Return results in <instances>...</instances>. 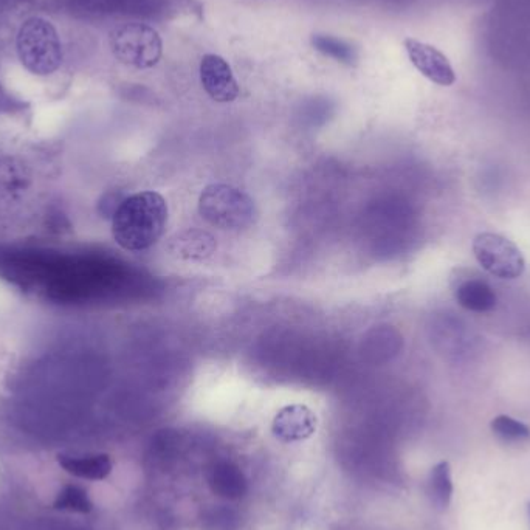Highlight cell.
<instances>
[{"label": "cell", "instance_id": "6", "mask_svg": "<svg viewBox=\"0 0 530 530\" xmlns=\"http://www.w3.org/2000/svg\"><path fill=\"white\" fill-rule=\"evenodd\" d=\"M413 66L422 75L438 86H451L455 84V70L451 67L450 61L444 53L439 52L433 45L408 38L403 42Z\"/></svg>", "mask_w": 530, "mask_h": 530}, {"label": "cell", "instance_id": "13", "mask_svg": "<svg viewBox=\"0 0 530 530\" xmlns=\"http://www.w3.org/2000/svg\"><path fill=\"white\" fill-rule=\"evenodd\" d=\"M312 45H314L318 52L323 53V55L331 56V58L337 59L340 62H345L348 66H352L357 61V53H355L351 45L346 44L341 39L334 38V36H312Z\"/></svg>", "mask_w": 530, "mask_h": 530}, {"label": "cell", "instance_id": "17", "mask_svg": "<svg viewBox=\"0 0 530 530\" xmlns=\"http://www.w3.org/2000/svg\"><path fill=\"white\" fill-rule=\"evenodd\" d=\"M527 509H529V515H530V503L527 504Z\"/></svg>", "mask_w": 530, "mask_h": 530}, {"label": "cell", "instance_id": "3", "mask_svg": "<svg viewBox=\"0 0 530 530\" xmlns=\"http://www.w3.org/2000/svg\"><path fill=\"white\" fill-rule=\"evenodd\" d=\"M199 211L208 224L221 230H241L255 221V204L230 185H210L200 196Z\"/></svg>", "mask_w": 530, "mask_h": 530}, {"label": "cell", "instance_id": "16", "mask_svg": "<svg viewBox=\"0 0 530 530\" xmlns=\"http://www.w3.org/2000/svg\"><path fill=\"white\" fill-rule=\"evenodd\" d=\"M191 238H180L177 241V252L185 258H205L214 250V239L207 233L193 231Z\"/></svg>", "mask_w": 530, "mask_h": 530}, {"label": "cell", "instance_id": "9", "mask_svg": "<svg viewBox=\"0 0 530 530\" xmlns=\"http://www.w3.org/2000/svg\"><path fill=\"white\" fill-rule=\"evenodd\" d=\"M205 479L211 492L224 500H239L248 490L247 478L233 462H214L208 467Z\"/></svg>", "mask_w": 530, "mask_h": 530}, {"label": "cell", "instance_id": "15", "mask_svg": "<svg viewBox=\"0 0 530 530\" xmlns=\"http://www.w3.org/2000/svg\"><path fill=\"white\" fill-rule=\"evenodd\" d=\"M493 433L498 438L506 442H521L530 439V430L527 425H524L520 420L512 419L509 416H498L492 420Z\"/></svg>", "mask_w": 530, "mask_h": 530}, {"label": "cell", "instance_id": "11", "mask_svg": "<svg viewBox=\"0 0 530 530\" xmlns=\"http://www.w3.org/2000/svg\"><path fill=\"white\" fill-rule=\"evenodd\" d=\"M456 300L464 309L486 314L495 309L496 295L492 287L479 279H470L456 289Z\"/></svg>", "mask_w": 530, "mask_h": 530}, {"label": "cell", "instance_id": "10", "mask_svg": "<svg viewBox=\"0 0 530 530\" xmlns=\"http://www.w3.org/2000/svg\"><path fill=\"white\" fill-rule=\"evenodd\" d=\"M59 465L70 475L78 478L90 479V481H101L111 475V456L89 455V456H58Z\"/></svg>", "mask_w": 530, "mask_h": 530}, {"label": "cell", "instance_id": "8", "mask_svg": "<svg viewBox=\"0 0 530 530\" xmlns=\"http://www.w3.org/2000/svg\"><path fill=\"white\" fill-rule=\"evenodd\" d=\"M317 425V416L306 405H289L276 413L272 431L278 441L290 444L306 441L310 436H314Z\"/></svg>", "mask_w": 530, "mask_h": 530}, {"label": "cell", "instance_id": "1", "mask_svg": "<svg viewBox=\"0 0 530 530\" xmlns=\"http://www.w3.org/2000/svg\"><path fill=\"white\" fill-rule=\"evenodd\" d=\"M168 224V205L159 193L145 191L121 202L112 216V233L124 250L142 252L157 244Z\"/></svg>", "mask_w": 530, "mask_h": 530}, {"label": "cell", "instance_id": "7", "mask_svg": "<svg viewBox=\"0 0 530 530\" xmlns=\"http://www.w3.org/2000/svg\"><path fill=\"white\" fill-rule=\"evenodd\" d=\"M200 81L205 92L217 103H231L239 97V86L233 70L224 58L205 55L200 62Z\"/></svg>", "mask_w": 530, "mask_h": 530}, {"label": "cell", "instance_id": "4", "mask_svg": "<svg viewBox=\"0 0 530 530\" xmlns=\"http://www.w3.org/2000/svg\"><path fill=\"white\" fill-rule=\"evenodd\" d=\"M111 49L126 66L149 69L162 58V39L149 25L126 24L112 31Z\"/></svg>", "mask_w": 530, "mask_h": 530}, {"label": "cell", "instance_id": "5", "mask_svg": "<svg viewBox=\"0 0 530 530\" xmlns=\"http://www.w3.org/2000/svg\"><path fill=\"white\" fill-rule=\"evenodd\" d=\"M473 253L482 269L496 278H520L526 270V261L520 248L496 233H481L476 236L473 241Z\"/></svg>", "mask_w": 530, "mask_h": 530}, {"label": "cell", "instance_id": "2", "mask_svg": "<svg viewBox=\"0 0 530 530\" xmlns=\"http://www.w3.org/2000/svg\"><path fill=\"white\" fill-rule=\"evenodd\" d=\"M19 59L28 72L52 75L62 62V44L52 22L31 18L19 28L16 39Z\"/></svg>", "mask_w": 530, "mask_h": 530}, {"label": "cell", "instance_id": "12", "mask_svg": "<svg viewBox=\"0 0 530 530\" xmlns=\"http://www.w3.org/2000/svg\"><path fill=\"white\" fill-rule=\"evenodd\" d=\"M428 495L431 503L438 509L444 510L450 506L453 496V481H451V469L448 462H439L434 465L428 481Z\"/></svg>", "mask_w": 530, "mask_h": 530}, {"label": "cell", "instance_id": "14", "mask_svg": "<svg viewBox=\"0 0 530 530\" xmlns=\"http://www.w3.org/2000/svg\"><path fill=\"white\" fill-rule=\"evenodd\" d=\"M55 507L58 510H69V512L89 513L92 512L93 504L83 487L70 484L59 492Z\"/></svg>", "mask_w": 530, "mask_h": 530}]
</instances>
